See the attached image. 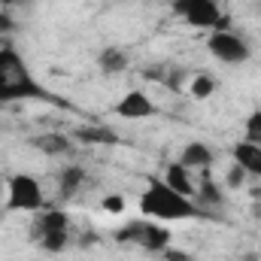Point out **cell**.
Wrapping results in <instances>:
<instances>
[{
  "instance_id": "1",
  "label": "cell",
  "mask_w": 261,
  "mask_h": 261,
  "mask_svg": "<svg viewBox=\"0 0 261 261\" xmlns=\"http://www.w3.org/2000/svg\"><path fill=\"white\" fill-rule=\"evenodd\" d=\"M140 213L152 222H192L203 210L195 203V197L179 195L161 176H152L140 195Z\"/></svg>"
},
{
  "instance_id": "2",
  "label": "cell",
  "mask_w": 261,
  "mask_h": 261,
  "mask_svg": "<svg viewBox=\"0 0 261 261\" xmlns=\"http://www.w3.org/2000/svg\"><path fill=\"white\" fill-rule=\"evenodd\" d=\"M40 85L34 82L24 58L12 46H0V103H15V100H31L40 97Z\"/></svg>"
},
{
  "instance_id": "3",
  "label": "cell",
  "mask_w": 261,
  "mask_h": 261,
  "mask_svg": "<svg viewBox=\"0 0 261 261\" xmlns=\"http://www.w3.org/2000/svg\"><path fill=\"white\" fill-rule=\"evenodd\" d=\"M31 237H34V240L40 243V249L49 252V255L64 252L67 240H70V219H67V213L64 210H40Z\"/></svg>"
},
{
  "instance_id": "4",
  "label": "cell",
  "mask_w": 261,
  "mask_h": 261,
  "mask_svg": "<svg viewBox=\"0 0 261 261\" xmlns=\"http://www.w3.org/2000/svg\"><path fill=\"white\" fill-rule=\"evenodd\" d=\"M6 206L15 210V213H40V210H46L43 186H40L31 173H15V176H9Z\"/></svg>"
},
{
  "instance_id": "5",
  "label": "cell",
  "mask_w": 261,
  "mask_h": 261,
  "mask_svg": "<svg viewBox=\"0 0 261 261\" xmlns=\"http://www.w3.org/2000/svg\"><path fill=\"white\" fill-rule=\"evenodd\" d=\"M173 12L182 15L192 28L200 31H228L231 21L222 15L216 0H189V3H173Z\"/></svg>"
},
{
  "instance_id": "6",
  "label": "cell",
  "mask_w": 261,
  "mask_h": 261,
  "mask_svg": "<svg viewBox=\"0 0 261 261\" xmlns=\"http://www.w3.org/2000/svg\"><path fill=\"white\" fill-rule=\"evenodd\" d=\"M206 52L222 61V64H246L249 61V46L243 37H237L231 28L228 31H213L206 37Z\"/></svg>"
},
{
  "instance_id": "7",
  "label": "cell",
  "mask_w": 261,
  "mask_h": 261,
  "mask_svg": "<svg viewBox=\"0 0 261 261\" xmlns=\"http://www.w3.org/2000/svg\"><path fill=\"white\" fill-rule=\"evenodd\" d=\"M116 237H119V240H130V243H140V246L149 249V252H164V249L170 246V231L161 228V225L152 222V219L130 222V225H125Z\"/></svg>"
},
{
  "instance_id": "8",
  "label": "cell",
  "mask_w": 261,
  "mask_h": 261,
  "mask_svg": "<svg viewBox=\"0 0 261 261\" xmlns=\"http://www.w3.org/2000/svg\"><path fill=\"white\" fill-rule=\"evenodd\" d=\"M116 116H119V119H130V122H137V119H152V116H155V103H152V97H149L146 91L134 88L128 94H122V100L116 103Z\"/></svg>"
},
{
  "instance_id": "9",
  "label": "cell",
  "mask_w": 261,
  "mask_h": 261,
  "mask_svg": "<svg viewBox=\"0 0 261 261\" xmlns=\"http://www.w3.org/2000/svg\"><path fill=\"white\" fill-rule=\"evenodd\" d=\"M231 155H234V164H240L249 176H261V146L258 143L240 140V143H234Z\"/></svg>"
},
{
  "instance_id": "10",
  "label": "cell",
  "mask_w": 261,
  "mask_h": 261,
  "mask_svg": "<svg viewBox=\"0 0 261 261\" xmlns=\"http://www.w3.org/2000/svg\"><path fill=\"white\" fill-rule=\"evenodd\" d=\"M173 192H179V195H186V197H195V189H197V182L192 179V170L189 167H182L179 161H173V164H167V170H164V176H161Z\"/></svg>"
},
{
  "instance_id": "11",
  "label": "cell",
  "mask_w": 261,
  "mask_h": 261,
  "mask_svg": "<svg viewBox=\"0 0 261 261\" xmlns=\"http://www.w3.org/2000/svg\"><path fill=\"white\" fill-rule=\"evenodd\" d=\"M213 149L206 146V143H189L182 152H179V164L182 167H189V170H206L210 164H213Z\"/></svg>"
},
{
  "instance_id": "12",
  "label": "cell",
  "mask_w": 261,
  "mask_h": 261,
  "mask_svg": "<svg viewBox=\"0 0 261 261\" xmlns=\"http://www.w3.org/2000/svg\"><path fill=\"white\" fill-rule=\"evenodd\" d=\"M82 182H85V170L79 167V164H67L64 170L58 173V195L64 197H73L79 189H82Z\"/></svg>"
},
{
  "instance_id": "13",
  "label": "cell",
  "mask_w": 261,
  "mask_h": 261,
  "mask_svg": "<svg viewBox=\"0 0 261 261\" xmlns=\"http://www.w3.org/2000/svg\"><path fill=\"white\" fill-rule=\"evenodd\" d=\"M97 67H100L107 76H116V73H122V70L128 67V55H125L122 49H116V46H107V49L97 55Z\"/></svg>"
},
{
  "instance_id": "14",
  "label": "cell",
  "mask_w": 261,
  "mask_h": 261,
  "mask_svg": "<svg viewBox=\"0 0 261 261\" xmlns=\"http://www.w3.org/2000/svg\"><path fill=\"white\" fill-rule=\"evenodd\" d=\"M195 203L200 206V210H203V206H216V203H222V189L216 186V179H213V176H206V173H203V179L197 182Z\"/></svg>"
},
{
  "instance_id": "15",
  "label": "cell",
  "mask_w": 261,
  "mask_h": 261,
  "mask_svg": "<svg viewBox=\"0 0 261 261\" xmlns=\"http://www.w3.org/2000/svg\"><path fill=\"white\" fill-rule=\"evenodd\" d=\"M189 91H192L195 100H206V97H213V94H216V76H213V73H197V76H192Z\"/></svg>"
},
{
  "instance_id": "16",
  "label": "cell",
  "mask_w": 261,
  "mask_h": 261,
  "mask_svg": "<svg viewBox=\"0 0 261 261\" xmlns=\"http://www.w3.org/2000/svg\"><path fill=\"white\" fill-rule=\"evenodd\" d=\"M34 146H37V149H43L46 155H64L67 149H70V140H67L64 134H58V130H55V134L37 137V140H34Z\"/></svg>"
},
{
  "instance_id": "17",
  "label": "cell",
  "mask_w": 261,
  "mask_h": 261,
  "mask_svg": "<svg viewBox=\"0 0 261 261\" xmlns=\"http://www.w3.org/2000/svg\"><path fill=\"white\" fill-rule=\"evenodd\" d=\"M76 137L82 143H116V134H110L107 128H79Z\"/></svg>"
},
{
  "instance_id": "18",
  "label": "cell",
  "mask_w": 261,
  "mask_h": 261,
  "mask_svg": "<svg viewBox=\"0 0 261 261\" xmlns=\"http://www.w3.org/2000/svg\"><path fill=\"white\" fill-rule=\"evenodd\" d=\"M243 140L261 146V110H255V113L246 119V125H243Z\"/></svg>"
},
{
  "instance_id": "19",
  "label": "cell",
  "mask_w": 261,
  "mask_h": 261,
  "mask_svg": "<svg viewBox=\"0 0 261 261\" xmlns=\"http://www.w3.org/2000/svg\"><path fill=\"white\" fill-rule=\"evenodd\" d=\"M246 176H249V173H246V170H243L240 164H234V167L228 170V176H225V182H228V189H240V186L246 182Z\"/></svg>"
},
{
  "instance_id": "20",
  "label": "cell",
  "mask_w": 261,
  "mask_h": 261,
  "mask_svg": "<svg viewBox=\"0 0 261 261\" xmlns=\"http://www.w3.org/2000/svg\"><path fill=\"white\" fill-rule=\"evenodd\" d=\"M103 210H107V213H113V216L125 213V197H122V195H107V197H103Z\"/></svg>"
},
{
  "instance_id": "21",
  "label": "cell",
  "mask_w": 261,
  "mask_h": 261,
  "mask_svg": "<svg viewBox=\"0 0 261 261\" xmlns=\"http://www.w3.org/2000/svg\"><path fill=\"white\" fill-rule=\"evenodd\" d=\"M161 255H164V261H189V255H186V252H179V249H173V246H167Z\"/></svg>"
},
{
  "instance_id": "22",
  "label": "cell",
  "mask_w": 261,
  "mask_h": 261,
  "mask_svg": "<svg viewBox=\"0 0 261 261\" xmlns=\"http://www.w3.org/2000/svg\"><path fill=\"white\" fill-rule=\"evenodd\" d=\"M9 31H12V18L0 9V46H3V34H9Z\"/></svg>"
},
{
  "instance_id": "23",
  "label": "cell",
  "mask_w": 261,
  "mask_h": 261,
  "mask_svg": "<svg viewBox=\"0 0 261 261\" xmlns=\"http://www.w3.org/2000/svg\"><path fill=\"white\" fill-rule=\"evenodd\" d=\"M18 3H24V0H0V6H18Z\"/></svg>"
},
{
  "instance_id": "24",
  "label": "cell",
  "mask_w": 261,
  "mask_h": 261,
  "mask_svg": "<svg viewBox=\"0 0 261 261\" xmlns=\"http://www.w3.org/2000/svg\"><path fill=\"white\" fill-rule=\"evenodd\" d=\"M173 3H189V0H173Z\"/></svg>"
},
{
  "instance_id": "25",
  "label": "cell",
  "mask_w": 261,
  "mask_h": 261,
  "mask_svg": "<svg viewBox=\"0 0 261 261\" xmlns=\"http://www.w3.org/2000/svg\"><path fill=\"white\" fill-rule=\"evenodd\" d=\"M0 197H3V182H0Z\"/></svg>"
}]
</instances>
